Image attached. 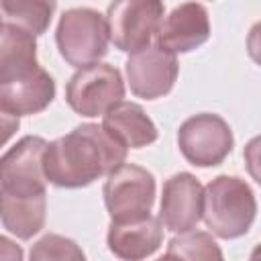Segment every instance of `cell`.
I'll return each instance as SVG.
<instances>
[{
    "label": "cell",
    "instance_id": "1",
    "mask_svg": "<svg viewBox=\"0 0 261 261\" xmlns=\"http://www.w3.org/2000/svg\"><path fill=\"white\" fill-rule=\"evenodd\" d=\"M126 147L114 141L104 126L84 122L65 137L49 143L43 159L47 181L57 188H86L108 177L126 159Z\"/></svg>",
    "mask_w": 261,
    "mask_h": 261
},
{
    "label": "cell",
    "instance_id": "2",
    "mask_svg": "<svg viewBox=\"0 0 261 261\" xmlns=\"http://www.w3.org/2000/svg\"><path fill=\"white\" fill-rule=\"evenodd\" d=\"M257 216V200L251 186L237 175H216L204 188L206 226L218 239H239L249 232Z\"/></svg>",
    "mask_w": 261,
    "mask_h": 261
},
{
    "label": "cell",
    "instance_id": "3",
    "mask_svg": "<svg viewBox=\"0 0 261 261\" xmlns=\"http://www.w3.org/2000/svg\"><path fill=\"white\" fill-rule=\"evenodd\" d=\"M55 41L61 57L69 65L82 69L100 63L108 53V20L94 8H69L57 22Z\"/></svg>",
    "mask_w": 261,
    "mask_h": 261
},
{
    "label": "cell",
    "instance_id": "4",
    "mask_svg": "<svg viewBox=\"0 0 261 261\" xmlns=\"http://www.w3.org/2000/svg\"><path fill=\"white\" fill-rule=\"evenodd\" d=\"M124 98V82L120 71L110 63H94L77 69L65 84V100L69 108L82 116H104Z\"/></svg>",
    "mask_w": 261,
    "mask_h": 261
},
{
    "label": "cell",
    "instance_id": "5",
    "mask_svg": "<svg viewBox=\"0 0 261 261\" xmlns=\"http://www.w3.org/2000/svg\"><path fill=\"white\" fill-rule=\"evenodd\" d=\"M104 204L112 220H135L151 214L155 202V177L149 169L122 163L104 181Z\"/></svg>",
    "mask_w": 261,
    "mask_h": 261
},
{
    "label": "cell",
    "instance_id": "6",
    "mask_svg": "<svg viewBox=\"0 0 261 261\" xmlns=\"http://www.w3.org/2000/svg\"><path fill=\"white\" fill-rule=\"evenodd\" d=\"M177 145L188 163L196 167L220 165L234 147L228 122L212 112H200L181 122Z\"/></svg>",
    "mask_w": 261,
    "mask_h": 261
},
{
    "label": "cell",
    "instance_id": "7",
    "mask_svg": "<svg viewBox=\"0 0 261 261\" xmlns=\"http://www.w3.org/2000/svg\"><path fill=\"white\" fill-rule=\"evenodd\" d=\"M49 143L41 137L27 135L12 145L0 161V194L2 196H41L45 192L47 175L43 167Z\"/></svg>",
    "mask_w": 261,
    "mask_h": 261
},
{
    "label": "cell",
    "instance_id": "8",
    "mask_svg": "<svg viewBox=\"0 0 261 261\" xmlns=\"http://www.w3.org/2000/svg\"><path fill=\"white\" fill-rule=\"evenodd\" d=\"M163 4L159 0H122L112 2L106 10L110 41L124 53H137L149 47L163 20Z\"/></svg>",
    "mask_w": 261,
    "mask_h": 261
},
{
    "label": "cell",
    "instance_id": "9",
    "mask_svg": "<svg viewBox=\"0 0 261 261\" xmlns=\"http://www.w3.org/2000/svg\"><path fill=\"white\" fill-rule=\"evenodd\" d=\"M130 92L145 100H155L171 92L177 80V59L173 53L149 45L133 53L124 63Z\"/></svg>",
    "mask_w": 261,
    "mask_h": 261
},
{
    "label": "cell",
    "instance_id": "10",
    "mask_svg": "<svg viewBox=\"0 0 261 261\" xmlns=\"http://www.w3.org/2000/svg\"><path fill=\"white\" fill-rule=\"evenodd\" d=\"M204 212V188L196 175L179 171L165 179L159 220L171 232H192Z\"/></svg>",
    "mask_w": 261,
    "mask_h": 261
},
{
    "label": "cell",
    "instance_id": "11",
    "mask_svg": "<svg viewBox=\"0 0 261 261\" xmlns=\"http://www.w3.org/2000/svg\"><path fill=\"white\" fill-rule=\"evenodd\" d=\"M55 98L53 77L39 65L31 71L0 80V110L4 116H31L43 112Z\"/></svg>",
    "mask_w": 261,
    "mask_h": 261
},
{
    "label": "cell",
    "instance_id": "12",
    "mask_svg": "<svg viewBox=\"0 0 261 261\" xmlns=\"http://www.w3.org/2000/svg\"><path fill=\"white\" fill-rule=\"evenodd\" d=\"M210 37V18L204 4L186 2L163 16L157 31V47L169 53H188L204 45Z\"/></svg>",
    "mask_w": 261,
    "mask_h": 261
},
{
    "label": "cell",
    "instance_id": "13",
    "mask_svg": "<svg viewBox=\"0 0 261 261\" xmlns=\"http://www.w3.org/2000/svg\"><path fill=\"white\" fill-rule=\"evenodd\" d=\"M106 243L110 253L120 261H143L161 247L163 224L153 214L122 222L110 220Z\"/></svg>",
    "mask_w": 261,
    "mask_h": 261
},
{
    "label": "cell",
    "instance_id": "14",
    "mask_svg": "<svg viewBox=\"0 0 261 261\" xmlns=\"http://www.w3.org/2000/svg\"><path fill=\"white\" fill-rule=\"evenodd\" d=\"M104 130L126 149H143L157 141L159 133L155 122L147 116L141 104L120 102L112 106L102 120Z\"/></svg>",
    "mask_w": 261,
    "mask_h": 261
},
{
    "label": "cell",
    "instance_id": "15",
    "mask_svg": "<svg viewBox=\"0 0 261 261\" xmlns=\"http://www.w3.org/2000/svg\"><path fill=\"white\" fill-rule=\"evenodd\" d=\"M39 67L37 39L29 31L2 22L0 29V80Z\"/></svg>",
    "mask_w": 261,
    "mask_h": 261
},
{
    "label": "cell",
    "instance_id": "16",
    "mask_svg": "<svg viewBox=\"0 0 261 261\" xmlns=\"http://www.w3.org/2000/svg\"><path fill=\"white\" fill-rule=\"evenodd\" d=\"M2 196V194H0ZM2 226L14 237L27 241L45 226L47 194L41 196H2Z\"/></svg>",
    "mask_w": 261,
    "mask_h": 261
},
{
    "label": "cell",
    "instance_id": "17",
    "mask_svg": "<svg viewBox=\"0 0 261 261\" xmlns=\"http://www.w3.org/2000/svg\"><path fill=\"white\" fill-rule=\"evenodd\" d=\"M2 22L16 24L31 35L39 37L49 29L51 16L55 12V2L45 0H2Z\"/></svg>",
    "mask_w": 261,
    "mask_h": 261
},
{
    "label": "cell",
    "instance_id": "18",
    "mask_svg": "<svg viewBox=\"0 0 261 261\" xmlns=\"http://www.w3.org/2000/svg\"><path fill=\"white\" fill-rule=\"evenodd\" d=\"M167 251L175 253L181 261H224L216 241L202 230L173 237L167 245Z\"/></svg>",
    "mask_w": 261,
    "mask_h": 261
},
{
    "label": "cell",
    "instance_id": "19",
    "mask_svg": "<svg viewBox=\"0 0 261 261\" xmlns=\"http://www.w3.org/2000/svg\"><path fill=\"white\" fill-rule=\"evenodd\" d=\"M29 261H86V255L75 241L49 232L33 245Z\"/></svg>",
    "mask_w": 261,
    "mask_h": 261
},
{
    "label": "cell",
    "instance_id": "20",
    "mask_svg": "<svg viewBox=\"0 0 261 261\" xmlns=\"http://www.w3.org/2000/svg\"><path fill=\"white\" fill-rule=\"evenodd\" d=\"M243 157H245V167H247L249 175L261 186V135L253 137L245 145Z\"/></svg>",
    "mask_w": 261,
    "mask_h": 261
},
{
    "label": "cell",
    "instance_id": "21",
    "mask_svg": "<svg viewBox=\"0 0 261 261\" xmlns=\"http://www.w3.org/2000/svg\"><path fill=\"white\" fill-rule=\"evenodd\" d=\"M247 53L257 65H261V20L255 22L247 35Z\"/></svg>",
    "mask_w": 261,
    "mask_h": 261
},
{
    "label": "cell",
    "instance_id": "22",
    "mask_svg": "<svg viewBox=\"0 0 261 261\" xmlns=\"http://www.w3.org/2000/svg\"><path fill=\"white\" fill-rule=\"evenodd\" d=\"M0 247H2V261H22V249L14 245L8 237H0Z\"/></svg>",
    "mask_w": 261,
    "mask_h": 261
},
{
    "label": "cell",
    "instance_id": "23",
    "mask_svg": "<svg viewBox=\"0 0 261 261\" xmlns=\"http://www.w3.org/2000/svg\"><path fill=\"white\" fill-rule=\"evenodd\" d=\"M249 261H261V243L251 251V255H249Z\"/></svg>",
    "mask_w": 261,
    "mask_h": 261
},
{
    "label": "cell",
    "instance_id": "24",
    "mask_svg": "<svg viewBox=\"0 0 261 261\" xmlns=\"http://www.w3.org/2000/svg\"><path fill=\"white\" fill-rule=\"evenodd\" d=\"M155 261H181V259H179L175 253H169V251H167L163 257H159V259H155Z\"/></svg>",
    "mask_w": 261,
    "mask_h": 261
}]
</instances>
